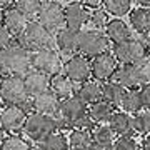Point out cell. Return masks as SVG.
<instances>
[{
	"label": "cell",
	"instance_id": "6da1fadb",
	"mask_svg": "<svg viewBox=\"0 0 150 150\" xmlns=\"http://www.w3.org/2000/svg\"><path fill=\"white\" fill-rule=\"evenodd\" d=\"M30 70H32L30 52L18 42H12L8 47L0 50V74L4 77L7 75L23 77Z\"/></svg>",
	"mask_w": 150,
	"mask_h": 150
},
{
	"label": "cell",
	"instance_id": "7a4b0ae2",
	"mask_svg": "<svg viewBox=\"0 0 150 150\" xmlns=\"http://www.w3.org/2000/svg\"><path fill=\"white\" fill-rule=\"evenodd\" d=\"M0 102L4 103V107L17 105L23 108H32L30 95L23 83V77L7 75L0 79Z\"/></svg>",
	"mask_w": 150,
	"mask_h": 150
},
{
	"label": "cell",
	"instance_id": "3957f363",
	"mask_svg": "<svg viewBox=\"0 0 150 150\" xmlns=\"http://www.w3.org/2000/svg\"><path fill=\"white\" fill-rule=\"evenodd\" d=\"M59 129H60V123H59V118L57 117L32 112L27 115V120L23 123L22 132L25 134V137L28 140L38 144L43 139H47L48 135H52L54 132H57Z\"/></svg>",
	"mask_w": 150,
	"mask_h": 150
},
{
	"label": "cell",
	"instance_id": "277c9868",
	"mask_svg": "<svg viewBox=\"0 0 150 150\" xmlns=\"http://www.w3.org/2000/svg\"><path fill=\"white\" fill-rule=\"evenodd\" d=\"M17 42L27 48L28 52H35L40 48L52 47L54 37H52V32L47 30L38 20H28L27 27L17 37Z\"/></svg>",
	"mask_w": 150,
	"mask_h": 150
},
{
	"label": "cell",
	"instance_id": "5b68a950",
	"mask_svg": "<svg viewBox=\"0 0 150 150\" xmlns=\"http://www.w3.org/2000/svg\"><path fill=\"white\" fill-rule=\"evenodd\" d=\"M112 48V42L108 40V37L105 35V32L102 30H80L79 32V47L77 52L85 57H97L100 54L110 52Z\"/></svg>",
	"mask_w": 150,
	"mask_h": 150
},
{
	"label": "cell",
	"instance_id": "8992f818",
	"mask_svg": "<svg viewBox=\"0 0 150 150\" xmlns=\"http://www.w3.org/2000/svg\"><path fill=\"white\" fill-rule=\"evenodd\" d=\"M87 112H88L87 103L77 95H70L67 98H60L57 118H59V123H62L64 127H69L72 130L75 129V125L82 118L87 117Z\"/></svg>",
	"mask_w": 150,
	"mask_h": 150
},
{
	"label": "cell",
	"instance_id": "52a82bcc",
	"mask_svg": "<svg viewBox=\"0 0 150 150\" xmlns=\"http://www.w3.org/2000/svg\"><path fill=\"white\" fill-rule=\"evenodd\" d=\"M30 62H32L33 70H38V72L47 74L50 77L59 74L64 67V62L54 47H45L40 50H35V52H30Z\"/></svg>",
	"mask_w": 150,
	"mask_h": 150
},
{
	"label": "cell",
	"instance_id": "ba28073f",
	"mask_svg": "<svg viewBox=\"0 0 150 150\" xmlns=\"http://www.w3.org/2000/svg\"><path fill=\"white\" fill-rule=\"evenodd\" d=\"M112 54L118 60V64H129L134 65L145 59L149 54L147 45L144 40H137V38H129L122 43H115L112 47Z\"/></svg>",
	"mask_w": 150,
	"mask_h": 150
},
{
	"label": "cell",
	"instance_id": "9c48e42d",
	"mask_svg": "<svg viewBox=\"0 0 150 150\" xmlns=\"http://www.w3.org/2000/svg\"><path fill=\"white\" fill-rule=\"evenodd\" d=\"M64 74L69 77L74 83H83L92 79V69L88 57L82 54H74L64 62Z\"/></svg>",
	"mask_w": 150,
	"mask_h": 150
},
{
	"label": "cell",
	"instance_id": "30bf717a",
	"mask_svg": "<svg viewBox=\"0 0 150 150\" xmlns=\"http://www.w3.org/2000/svg\"><path fill=\"white\" fill-rule=\"evenodd\" d=\"M64 4H60V0H47L42 4V8L38 12L37 20L42 23L43 27L50 32H57L65 25L64 22Z\"/></svg>",
	"mask_w": 150,
	"mask_h": 150
},
{
	"label": "cell",
	"instance_id": "8fae6325",
	"mask_svg": "<svg viewBox=\"0 0 150 150\" xmlns=\"http://www.w3.org/2000/svg\"><path fill=\"white\" fill-rule=\"evenodd\" d=\"M118 67V60L115 55L110 52L100 54L90 60V69H92V79L97 82H110L113 79V74Z\"/></svg>",
	"mask_w": 150,
	"mask_h": 150
},
{
	"label": "cell",
	"instance_id": "7c38bea8",
	"mask_svg": "<svg viewBox=\"0 0 150 150\" xmlns=\"http://www.w3.org/2000/svg\"><path fill=\"white\" fill-rule=\"evenodd\" d=\"M90 20V13H88V8H87L82 2H70V4H65L64 7V22L65 27L72 28V30H77L80 32L82 28L85 27V23Z\"/></svg>",
	"mask_w": 150,
	"mask_h": 150
},
{
	"label": "cell",
	"instance_id": "4fadbf2b",
	"mask_svg": "<svg viewBox=\"0 0 150 150\" xmlns=\"http://www.w3.org/2000/svg\"><path fill=\"white\" fill-rule=\"evenodd\" d=\"M27 108L17 107V105H7L2 108V113H0V127L8 134L20 132L27 120Z\"/></svg>",
	"mask_w": 150,
	"mask_h": 150
},
{
	"label": "cell",
	"instance_id": "5bb4252c",
	"mask_svg": "<svg viewBox=\"0 0 150 150\" xmlns=\"http://www.w3.org/2000/svg\"><path fill=\"white\" fill-rule=\"evenodd\" d=\"M59 103H60V98L50 88L47 92H43V93H38V95L32 97V100H30V105H32L33 112L43 113V115H54V117L57 115Z\"/></svg>",
	"mask_w": 150,
	"mask_h": 150
},
{
	"label": "cell",
	"instance_id": "9a60e30c",
	"mask_svg": "<svg viewBox=\"0 0 150 150\" xmlns=\"http://www.w3.org/2000/svg\"><path fill=\"white\" fill-rule=\"evenodd\" d=\"M108 127L113 130V134L117 137H123V135H129V137H135L134 132V118L132 115L123 110H113L112 117L108 120Z\"/></svg>",
	"mask_w": 150,
	"mask_h": 150
},
{
	"label": "cell",
	"instance_id": "2e32d148",
	"mask_svg": "<svg viewBox=\"0 0 150 150\" xmlns=\"http://www.w3.org/2000/svg\"><path fill=\"white\" fill-rule=\"evenodd\" d=\"M23 83H25V88H27L28 95L35 97L50 88V75L42 74V72L32 69L30 72H27L23 75Z\"/></svg>",
	"mask_w": 150,
	"mask_h": 150
},
{
	"label": "cell",
	"instance_id": "e0dca14e",
	"mask_svg": "<svg viewBox=\"0 0 150 150\" xmlns=\"http://www.w3.org/2000/svg\"><path fill=\"white\" fill-rule=\"evenodd\" d=\"M103 32H105V35L108 37V40L113 45L132 38V28H130V25H127V22H123L122 18H117V17H113V18L108 20L107 27L103 28Z\"/></svg>",
	"mask_w": 150,
	"mask_h": 150
},
{
	"label": "cell",
	"instance_id": "ac0fdd59",
	"mask_svg": "<svg viewBox=\"0 0 150 150\" xmlns=\"http://www.w3.org/2000/svg\"><path fill=\"white\" fill-rule=\"evenodd\" d=\"M54 40H55V47L59 48L62 54L74 55L77 52V47H79V32L72 30V28L62 27L60 30H57Z\"/></svg>",
	"mask_w": 150,
	"mask_h": 150
},
{
	"label": "cell",
	"instance_id": "d6986e66",
	"mask_svg": "<svg viewBox=\"0 0 150 150\" xmlns=\"http://www.w3.org/2000/svg\"><path fill=\"white\" fill-rule=\"evenodd\" d=\"M130 28L142 37H147L150 33V8L149 7H137L132 8L129 13Z\"/></svg>",
	"mask_w": 150,
	"mask_h": 150
},
{
	"label": "cell",
	"instance_id": "ffe728a7",
	"mask_svg": "<svg viewBox=\"0 0 150 150\" xmlns=\"http://www.w3.org/2000/svg\"><path fill=\"white\" fill-rule=\"evenodd\" d=\"M27 23H28V18L25 15H22L15 7H7L5 8L2 25H5L7 30H10V33L15 38L23 32V28L27 27Z\"/></svg>",
	"mask_w": 150,
	"mask_h": 150
},
{
	"label": "cell",
	"instance_id": "44dd1931",
	"mask_svg": "<svg viewBox=\"0 0 150 150\" xmlns=\"http://www.w3.org/2000/svg\"><path fill=\"white\" fill-rule=\"evenodd\" d=\"M113 82H117L120 87H123L125 90L129 88H139L140 83L135 77V70H134V65H129V64H118L115 74H113Z\"/></svg>",
	"mask_w": 150,
	"mask_h": 150
},
{
	"label": "cell",
	"instance_id": "7402d4cb",
	"mask_svg": "<svg viewBox=\"0 0 150 150\" xmlns=\"http://www.w3.org/2000/svg\"><path fill=\"white\" fill-rule=\"evenodd\" d=\"M75 95L82 98L87 105H92V103L102 100V82L97 80H87L80 85V88L75 92Z\"/></svg>",
	"mask_w": 150,
	"mask_h": 150
},
{
	"label": "cell",
	"instance_id": "603a6c76",
	"mask_svg": "<svg viewBox=\"0 0 150 150\" xmlns=\"http://www.w3.org/2000/svg\"><path fill=\"white\" fill-rule=\"evenodd\" d=\"M50 90L54 92L59 98H67L70 95H75L74 90V82L64 72H59L50 77Z\"/></svg>",
	"mask_w": 150,
	"mask_h": 150
},
{
	"label": "cell",
	"instance_id": "cb8c5ba5",
	"mask_svg": "<svg viewBox=\"0 0 150 150\" xmlns=\"http://www.w3.org/2000/svg\"><path fill=\"white\" fill-rule=\"evenodd\" d=\"M123 95H125V88L120 87L117 82H103L102 83V100L110 103L113 108H117L122 105Z\"/></svg>",
	"mask_w": 150,
	"mask_h": 150
},
{
	"label": "cell",
	"instance_id": "d4e9b609",
	"mask_svg": "<svg viewBox=\"0 0 150 150\" xmlns=\"http://www.w3.org/2000/svg\"><path fill=\"white\" fill-rule=\"evenodd\" d=\"M67 137H69L70 150H88V147L93 144L92 134L83 129H72L67 134Z\"/></svg>",
	"mask_w": 150,
	"mask_h": 150
},
{
	"label": "cell",
	"instance_id": "484cf974",
	"mask_svg": "<svg viewBox=\"0 0 150 150\" xmlns=\"http://www.w3.org/2000/svg\"><path fill=\"white\" fill-rule=\"evenodd\" d=\"M113 110H115V108H113L110 103H107L105 100H98V102L88 105V112L87 113H88V117H90L95 123H108Z\"/></svg>",
	"mask_w": 150,
	"mask_h": 150
},
{
	"label": "cell",
	"instance_id": "4316f807",
	"mask_svg": "<svg viewBox=\"0 0 150 150\" xmlns=\"http://www.w3.org/2000/svg\"><path fill=\"white\" fill-rule=\"evenodd\" d=\"M120 110L130 113V115H135L140 110H144V103H142V97H140V88H129V90H125Z\"/></svg>",
	"mask_w": 150,
	"mask_h": 150
},
{
	"label": "cell",
	"instance_id": "83f0119b",
	"mask_svg": "<svg viewBox=\"0 0 150 150\" xmlns=\"http://www.w3.org/2000/svg\"><path fill=\"white\" fill-rule=\"evenodd\" d=\"M43 150H70L69 147V137L64 132H54L52 135H48L47 139H43L42 142H38Z\"/></svg>",
	"mask_w": 150,
	"mask_h": 150
},
{
	"label": "cell",
	"instance_id": "f1b7e54d",
	"mask_svg": "<svg viewBox=\"0 0 150 150\" xmlns=\"http://www.w3.org/2000/svg\"><path fill=\"white\" fill-rule=\"evenodd\" d=\"M102 7L108 15L120 18V17L130 13V10H132V0H103Z\"/></svg>",
	"mask_w": 150,
	"mask_h": 150
},
{
	"label": "cell",
	"instance_id": "f546056e",
	"mask_svg": "<svg viewBox=\"0 0 150 150\" xmlns=\"http://www.w3.org/2000/svg\"><path fill=\"white\" fill-rule=\"evenodd\" d=\"M92 140L95 144H102V145H113L117 135L113 134V130L108 127V123H97L95 129L90 132Z\"/></svg>",
	"mask_w": 150,
	"mask_h": 150
},
{
	"label": "cell",
	"instance_id": "4dcf8cb0",
	"mask_svg": "<svg viewBox=\"0 0 150 150\" xmlns=\"http://www.w3.org/2000/svg\"><path fill=\"white\" fill-rule=\"evenodd\" d=\"M13 7L28 20H33V17H37L42 8V0H15Z\"/></svg>",
	"mask_w": 150,
	"mask_h": 150
},
{
	"label": "cell",
	"instance_id": "1f68e13d",
	"mask_svg": "<svg viewBox=\"0 0 150 150\" xmlns=\"http://www.w3.org/2000/svg\"><path fill=\"white\" fill-rule=\"evenodd\" d=\"M30 149H32V144L27 139H23L17 134L7 135L2 142V145H0V150H30Z\"/></svg>",
	"mask_w": 150,
	"mask_h": 150
},
{
	"label": "cell",
	"instance_id": "d6a6232c",
	"mask_svg": "<svg viewBox=\"0 0 150 150\" xmlns=\"http://www.w3.org/2000/svg\"><path fill=\"white\" fill-rule=\"evenodd\" d=\"M134 118V132L135 135H147L150 134V110H140L139 113L132 115Z\"/></svg>",
	"mask_w": 150,
	"mask_h": 150
},
{
	"label": "cell",
	"instance_id": "836d02e7",
	"mask_svg": "<svg viewBox=\"0 0 150 150\" xmlns=\"http://www.w3.org/2000/svg\"><path fill=\"white\" fill-rule=\"evenodd\" d=\"M134 70H135V77H137L140 85L149 83L150 82V55H147L140 62L134 64Z\"/></svg>",
	"mask_w": 150,
	"mask_h": 150
},
{
	"label": "cell",
	"instance_id": "e575fe53",
	"mask_svg": "<svg viewBox=\"0 0 150 150\" xmlns=\"http://www.w3.org/2000/svg\"><path fill=\"white\" fill-rule=\"evenodd\" d=\"M108 13L103 8H93V10L90 12V23L93 25V28H97V30H103V28L107 27L108 23Z\"/></svg>",
	"mask_w": 150,
	"mask_h": 150
},
{
	"label": "cell",
	"instance_id": "d590c367",
	"mask_svg": "<svg viewBox=\"0 0 150 150\" xmlns=\"http://www.w3.org/2000/svg\"><path fill=\"white\" fill-rule=\"evenodd\" d=\"M112 149L113 150H140V145L134 137L123 135V137H117L115 139Z\"/></svg>",
	"mask_w": 150,
	"mask_h": 150
},
{
	"label": "cell",
	"instance_id": "8d00e7d4",
	"mask_svg": "<svg viewBox=\"0 0 150 150\" xmlns=\"http://www.w3.org/2000/svg\"><path fill=\"white\" fill-rule=\"evenodd\" d=\"M12 42H13V35L10 33V30H7L5 25L0 23V50L8 47Z\"/></svg>",
	"mask_w": 150,
	"mask_h": 150
},
{
	"label": "cell",
	"instance_id": "74e56055",
	"mask_svg": "<svg viewBox=\"0 0 150 150\" xmlns=\"http://www.w3.org/2000/svg\"><path fill=\"white\" fill-rule=\"evenodd\" d=\"M140 97H142V103H144L145 110H150V82L140 85Z\"/></svg>",
	"mask_w": 150,
	"mask_h": 150
},
{
	"label": "cell",
	"instance_id": "f35d334b",
	"mask_svg": "<svg viewBox=\"0 0 150 150\" xmlns=\"http://www.w3.org/2000/svg\"><path fill=\"white\" fill-rule=\"evenodd\" d=\"M80 2L87 7V8H92V10H93V8H98V7L103 4V0H80Z\"/></svg>",
	"mask_w": 150,
	"mask_h": 150
},
{
	"label": "cell",
	"instance_id": "ab89813d",
	"mask_svg": "<svg viewBox=\"0 0 150 150\" xmlns=\"http://www.w3.org/2000/svg\"><path fill=\"white\" fill-rule=\"evenodd\" d=\"M88 150H113V149H112V145H102V144H95L93 142L88 147Z\"/></svg>",
	"mask_w": 150,
	"mask_h": 150
},
{
	"label": "cell",
	"instance_id": "60d3db41",
	"mask_svg": "<svg viewBox=\"0 0 150 150\" xmlns=\"http://www.w3.org/2000/svg\"><path fill=\"white\" fill-rule=\"evenodd\" d=\"M140 147H142V149H145V150H150V134L144 135V140H142Z\"/></svg>",
	"mask_w": 150,
	"mask_h": 150
},
{
	"label": "cell",
	"instance_id": "b9f144b4",
	"mask_svg": "<svg viewBox=\"0 0 150 150\" xmlns=\"http://www.w3.org/2000/svg\"><path fill=\"white\" fill-rule=\"evenodd\" d=\"M13 4H15V0H0V5L4 7V8H7V7H13Z\"/></svg>",
	"mask_w": 150,
	"mask_h": 150
},
{
	"label": "cell",
	"instance_id": "7bdbcfd3",
	"mask_svg": "<svg viewBox=\"0 0 150 150\" xmlns=\"http://www.w3.org/2000/svg\"><path fill=\"white\" fill-rule=\"evenodd\" d=\"M137 4H139V7H149L150 8V0H135Z\"/></svg>",
	"mask_w": 150,
	"mask_h": 150
},
{
	"label": "cell",
	"instance_id": "ee69618b",
	"mask_svg": "<svg viewBox=\"0 0 150 150\" xmlns=\"http://www.w3.org/2000/svg\"><path fill=\"white\" fill-rule=\"evenodd\" d=\"M144 42H145V45H147V50H149V54H150V33L147 35V37H145Z\"/></svg>",
	"mask_w": 150,
	"mask_h": 150
},
{
	"label": "cell",
	"instance_id": "f6af8a7d",
	"mask_svg": "<svg viewBox=\"0 0 150 150\" xmlns=\"http://www.w3.org/2000/svg\"><path fill=\"white\" fill-rule=\"evenodd\" d=\"M4 139H5V130L0 127V145H2V142H4Z\"/></svg>",
	"mask_w": 150,
	"mask_h": 150
},
{
	"label": "cell",
	"instance_id": "bcb514c9",
	"mask_svg": "<svg viewBox=\"0 0 150 150\" xmlns=\"http://www.w3.org/2000/svg\"><path fill=\"white\" fill-rule=\"evenodd\" d=\"M4 12H5V8H4V7L0 5V23L4 22Z\"/></svg>",
	"mask_w": 150,
	"mask_h": 150
},
{
	"label": "cell",
	"instance_id": "7dc6e473",
	"mask_svg": "<svg viewBox=\"0 0 150 150\" xmlns=\"http://www.w3.org/2000/svg\"><path fill=\"white\" fill-rule=\"evenodd\" d=\"M30 150H43V149L40 147V145H32V149Z\"/></svg>",
	"mask_w": 150,
	"mask_h": 150
},
{
	"label": "cell",
	"instance_id": "c3c4849f",
	"mask_svg": "<svg viewBox=\"0 0 150 150\" xmlns=\"http://www.w3.org/2000/svg\"><path fill=\"white\" fill-rule=\"evenodd\" d=\"M62 4H70V2H75V0H60Z\"/></svg>",
	"mask_w": 150,
	"mask_h": 150
},
{
	"label": "cell",
	"instance_id": "681fc988",
	"mask_svg": "<svg viewBox=\"0 0 150 150\" xmlns=\"http://www.w3.org/2000/svg\"><path fill=\"white\" fill-rule=\"evenodd\" d=\"M2 105H4V103L0 102V113H2V108H4V107H2Z\"/></svg>",
	"mask_w": 150,
	"mask_h": 150
},
{
	"label": "cell",
	"instance_id": "f907efd6",
	"mask_svg": "<svg viewBox=\"0 0 150 150\" xmlns=\"http://www.w3.org/2000/svg\"><path fill=\"white\" fill-rule=\"evenodd\" d=\"M140 150H145V149H142V147H140Z\"/></svg>",
	"mask_w": 150,
	"mask_h": 150
},
{
	"label": "cell",
	"instance_id": "816d5d0a",
	"mask_svg": "<svg viewBox=\"0 0 150 150\" xmlns=\"http://www.w3.org/2000/svg\"><path fill=\"white\" fill-rule=\"evenodd\" d=\"M0 75H2V74H0ZM0 79H2V77H0Z\"/></svg>",
	"mask_w": 150,
	"mask_h": 150
}]
</instances>
